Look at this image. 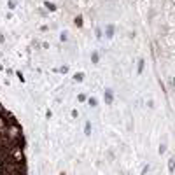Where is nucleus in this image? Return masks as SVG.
Listing matches in <instances>:
<instances>
[{"mask_svg":"<svg viewBox=\"0 0 175 175\" xmlns=\"http://www.w3.org/2000/svg\"><path fill=\"white\" fill-rule=\"evenodd\" d=\"M173 86H175V79H173Z\"/></svg>","mask_w":175,"mask_h":175,"instance_id":"6e6552de","label":"nucleus"},{"mask_svg":"<svg viewBox=\"0 0 175 175\" xmlns=\"http://www.w3.org/2000/svg\"><path fill=\"white\" fill-rule=\"evenodd\" d=\"M82 77H84L82 74H75V75H74V79H75V81H82Z\"/></svg>","mask_w":175,"mask_h":175,"instance_id":"20e7f679","label":"nucleus"},{"mask_svg":"<svg viewBox=\"0 0 175 175\" xmlns=\"http://www.w3.org/2000/svg\"><path fill=\"white\" fill-rule=\"evenodd\" d=\"M44 5H46V7H47L49 11H56V5H53L51 2H46V4H44Z\"/></svg>","mask_w":175,"mask_h":175,"instance_id":"f03ea898","label":"nucleus"},{"mask_svg":"<svg viewBox=\"0 0 175 175\" xmlns=\"http://www.w3.org/2000/svg\"><path fill=\"white\" fill-rule=\"evenodd\" d=\"M107 35H109V37L114 35V26H109V28H107Z\"/></svg>","mask_w":175,"mask_h":175,"instance_id":"7ed1b4c3","label":"nucleus"},{"mask_svg":"<svg viewBox=\"0 0 175 175\" xmlns=\"http://www.w3.org/2000/svg\"><path fill=\"white\" fill-rule=\"evenodd\" d=\"M91 60H93V61H95V63H96V61H98V54H96V53H95V54H93V56H91Z\"/></svg>","mask_w":175,"mask_h":175,"instance_id":"423d86ee","label":"nucleus"},{"mask_svg":"<svg viewBox=\"0 0 175 175\" xmlns=\"http://www.w3.org/2000/svg\"><path fill=\"white\" fill-rule=\"evenodd\" d=\"M173 168H175V159H172V161H170V170L173 172Z\"/></svg>","mask_w":175,"mask_h":175,"instance_id":"39448f33","label":"nucleus"},{"mask_svg":"<svg viewBox=\"0 0 175 175\" xmlns=\"http://www.w3.org/2000/svg\"><path fill=\"white\" fill-rule=\"evenodd\" d=\"M14 5H16V0H11V2H9V7H11V9H12V7H14Z\"/></svg>","mask_w":175,"mask_h":175,"instance_id":"0eeeda50","label":"nucleus"},{"mask_svg":"<svg viewBox=\"0 0 175 175\" xmlns=\"http://www.w3.org/2000/svg\"><path fill=\"white\" fill-rule=\"evenodd\" d=\"M105 102H107V103L112 102V91H111V90H107V93H105Z\"/></svg>","mask_w":175,"mask_h":175,"instance_id":"f257e3e1","label":"nucleus"}]
</instances>
